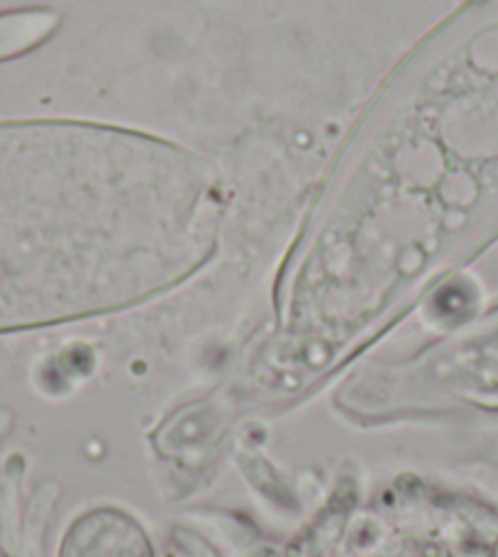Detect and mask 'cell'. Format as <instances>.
<instances>
[{
    "mask_svg": "<svg viewBox=\"0 0 498 557\" xmlns=\"http://www.w3.org/2000/svg\"><path fill=\"white\" fill-rule=\"evenodd\" d=\"M445 145L470 176L498 186V8L486 13L447 59Z\"/></svg>",
    "mask_w": 498,
    "mask_h": 557,
    "instance_id": "6da1fadb",
    "label": "cell"
},
{
    "mask_svg": "<svg viewBox=\"0 0 498 557\" xmlns=\"http://www.w3.org/2000/svg\"><path fill=\"white\" fill-rule=\"evenodd\" d=\"M37 35V20L33 15H0V59L20 52Z\"/></svg>",
    "mask_w": 498,
    "mask_h": 557,
    "instance_id": "7a4b0ae2",
    "label": "cell"
}]
</instances>
